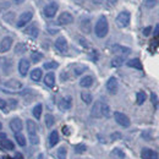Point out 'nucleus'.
<instances>
[{
	"mask_svg": "<svg viewBox=\"0 0 159 159\" xmlns=\"http://www.w3.org/2000/svg\"><path fill=\"white\" fill-rule=\"evenodd\" d=\"M100 108H102V102H99V100L93 104L92 110H91V115L93 118H102V110H100Z\"/></svg>",
	"mask_w": 159,
	"mask_h": 159,
	"instance_id": "nucleus-19",
	"label": "nucleus"
},
{
	"mask_svg": "<svg viewBox=\"0 0 159 159\" xmlns=\"http://www.w3.org/2000/svg\"><path fill=\"white\" fill-rule=\"evenodd\" d=\"M109 32V23L105 16H100L96 26H94V33L98 38H104Z\"/></svg>",
	"mask_w": 159,
	"mask_h": 159,
	"instance_id": "nucleus-1",
	"label": "nucleus"
},
{
	"mask_svg": "<svg viewBox=\"0 0 159 159\" xmlns=\"http://www.w3.org/2000/svg\"><path fill=\"white\" fill-rule=\"evenodd\" d=\"M11 45H12V38L11 37H4L0 42V53L9 52Z\"/></svg>",
	"mask_w": 159,
	"mask_h": 159,
	"instance_id": "nucleus-11",
	"label": "nucleus"
},
{
	"mask_svg": "<svg viewBox=\"0 0 159 159\" xmlns=\"http://www.w3.org/2000/svg\"><path fill=\"white\" fill-rule=\"evenodd\" d=\"M130 21H131V14L129 11H121L116 17V25L120 28H125L130 25Z\"/></svg>",
	"mask_w": 159,
	"mask_h": 159,
	"instance_id": "nucleus-2",
	"label": "nucleus"
},
{
	"mask_svg": "<svg viewBox=\"0 0 159 159\" xmlns=\"http://www.w3.org/2000/svg\"><path fill=\"white\" fill-rule=\"evenodd\" d=\"M58 9H59V5H58L57 2H50V4H48V5L43 9V14H44L45 17L53 19V17L55 16V14L58 12Z\"/></svg>",
	"mask_w": 159,
	"mask_h": 159,
	"instance_id": "nucleus-4",
	"label": "nucleus"
},
{
	"mask_svg": "<svg viewBox=\"0 0 159 159\" xmlns=\"http://www.w3.org/2000/svg\"><path fill=\"white\" fill-rule=\"evenodd\" d=\"M30 70V61L26 59V58H22L19 62V72H20L21 76H26L27 72Z\"/></svg>",
	"mask_w": 159,
	"mask_h": 159,
	"instance_id": "nucleus-12",
	"label": "nucleus"
},
{
	"mask_svg": "<svg viewBox=\"0 0 159 159\" xmlns=\"http://www.w3.org/2000/svg\"><path fill=\"white\" fill-rule=\"evenodd\" d=\"M1 129H2V124L0 122V130H1Z\"/></svg>",
	"mask_w": 159,
	"mask_h": 159,
	"instance_id": "nucleus-54",
	"label": "nucleus"
},
{
	"mask_svg": "<svg viewBox=\"0 0 159 159\" xmlns=\"http://www.w3.org/2000/svg\"><path fill=\"white\" fill-rule=\"evenodd\" d=\"M100 110H102V116H104V118H109L110 116V107L107 103H102Z\"/></svg>",
	"mask_w": 159,
	"mask_h": 159,
	"instance_id": "nucleus-26",
	"label": "nucleus"
},
{
	"mask_svg": "<svg viewBox=\"0 0 159 159\" xmlns=\"http://www.w3.org/2000/svg\"><path fill=\"white\" fill-rule=\"evenodd\" d=\"M22 127H23V125H22V121H21L20 118H14V119L10 121V129L15 134L20 132L21 130H22Z\"/></svg>",
	"mask_w": 159,
	"mask_h": 159,
	"instance_id": "nucleus-14",
	"label": "nucleus"
},
{
	"mask_svg": "<svg viewBox=\"0 0 159 159\" xmlns=\"http://www.w3.org/2000/svg\"><path fill=\"white\" fill-rule=\"evenodd\" d=\"M111 157L114 159H124L125 158V153H124L120 148H115V149H113V152H111Z\"/></svg>",
	"mask_w": 159,
	"mask_h": 159,
	"instance_id": "nucleus-29",
	"label": "nucleus"
},
{
	"mask_svg": "<svg viewBox=\"0 0 159 159\" xmlns=\"http://www.w3.org/2000/svg\"><path fill=\"white\" fill-rule=\"evenodd\" d=\"M126 65L129 67H132V69H137V70H142V62L139 61V59H131L126 62Z\"/></svg>",
	"mask_w": 159,
	"mask_h": 159,
	"instance_id": "nucleus-22",
	"label": "nucleus"
},
{
	"mask_svg": "<svg viewBox=\"0 0 159 159\" xmlns=\"http://www.w3.org/2000/svg\"><path fill=\"white\" fill-rule=\"evenodd\" d=\"M92 1H93L96 5H100V4H103V1H104V0H92Z\"/></svg>",
	"mask_w": 159,
	"mask_h": 159,
	"instance_id": "nucleus-52",
	"label": "nucleus"
},
{
	"mask_svg": "<svg viewBox=\"0 0 159 159\" xmlns=\"http://www.w3.org/2000/svg\"><path fill=\"white\" fill-rule=\"evenodd\" d=\"M114 119L116 121V124H119L120 126H122V127H129L130 124H131L129 116L126 114L121 113V111H115L114 113Z\"/></svg>",
	"mask_w": 159,
	"mask_h": 159,
	"instance_id": "nucleus-3",
	"label": "nucleus"
},
{
	"mask_svg": "<svg viewBox=\"0 0 159 159\" xmlns=\"http://www.w3.org/2000/svg\"><path fill=\"white\" fill-rule=\"evenodd\" d=\"M10 7V2L5 1V2H0V14H2L5 10H7Z\"/></svg>",
	"mask_w": 159,
	"mask_h": 159,
	"instance_id": "nucleus-43",
	"label": "nucleus"
},
{
	"mask_svg": "<svg viewBox=\"0 0 159 159\" xmlns=\"http://www.w3.org/2000/svg\"><path fill=\"white\" fill-rule=\"evenodd\" d=\"M38 159H44V156H43V154H39V156H38Z\"/></svg>",
	"mask_w": 159,
	"mask_h": 159,
	"instance_id": "nucleus-53",
	"label": "nucleus"
},
{
	"mask_svg": "<svg viewBox=\"0 0 159 159\" xmlns=\"http://www.w3.org/2000/svg\"><path fill=\"white\" fill-rule=\"evenodd\" d=\"M15 139H16L17 144L21 146V147H25V146H26V139H25V135H22V134H20V132H17V134H15Z\"/></svg>",
	"mask_w": 159,
	"mask_h": 159,
	"instance_id": "nucleus-32",
	"label": "nucleus"
},
{
	"mask_svg": "<svg viewBox=\"0 0 159 159\" xmlns=\"http://www.w3.org/2000/svg\"><path fill=\"white\" fill-rule=\"evenodd\" d=\"M111 50H113V53H115V54H124V55L131 53V49H130V48L122 47V45H120V44L113 45V47H111Z\"/></svg>",
	"mask_w": 159,
	"mask_h": 159,
	"instance_id": "nucleus-17",
	"label": "nucleus"
},
{
	"mask_svg": "<svg viewBox=\"0 0 159 159\" xmlns=\"http://www.w3.org/2000/svg\"><path fill=\"white\" fill-rule=\"evenodd\" d=\"M26 52V45L23 43H19L16 47H15V53L16 54H23Z\"/></svg>",
	"mask_w": 159,
	"mask_h": 159,
	"instance_id": "nucleus-40",
	"label": "nucleus"
},
{
	"mask_svg": "<svg viewBox=\"0 0 159 159\" xmlns=\"http://www.w3.org/2000/svg\"><path fill=\"white\" fill-rule=\"evenodd\" d=\"M57 159H66V148L60 147L57 152Z\"/></svg>",
	"mask_w": 159,
	"mask_h": 159,
	"instance_id": "nucleus-37",
	"label": "nucleus"
},
{
	"mask_svg": "<svg viewBox=\"0 0 159 159\" xmlns=\"http://www.w3.org/2000/svg\"><path fill=\"white\" fill-rule=\"evenodd\" d=\"M32 17H33L32 11H26V12L21 14V16L19 17V21H17L16 26H17L19 28H22L23 26H26V25H27L30 21L32 20Z\"/></svg>",
	"mask_w": 159,
	"mask_h": 159,
	"instance_id": "nucleus-5",
	"label": "nucleus"
},
{
	"mask_svg": "<svg viewBox=\"0 0 159 159\" xmlns=\"http://www.w3.org/2000/svg\"><path fill=\"white\" fill-rule=\"evenodd\" d=\"M43 66H44V69H47V70H54V69H57V67L59 66V64H58L57 61H48V62H45Z\"/></svg>",
	"mask_w": 159,
	"mask_h": 159,
	"instance_id": "nucleus-36",
	"label": "nucleus"
},
{
	"mask_svg": "<svg viewBox=\"0 0 159 159\" xmlns=\"http://www.w3.org/2000/svg\"><path fill=\"white\" fill-rule=\"evenodd\" d=\"M125 62V58L124 57H116L111 60V66L113 67H120L122 64Z\"/></svg>",
	"mask_w": 159,
	"mask_h": 159,
	"instance_id": "nucleus-31",
	"label": "nucleus"
},
{
	"mask_svg": "<svg viewBox=\"0 0 159 159\" xmlns=\"http://www.w3.org/2000/svg\"><path fill=\"white\" fill-rule=\"evenodd\" d=\"M25 33H26L27 36H30L31 38H37L38 34H39V28H38V26H37L36 23H33V25L28 26V27L25 30Z\"/></svg>",
	"mask_w": 159,
	"mask_h": 159,
	"instance_id": "nucleus-13",
	"label": "nucleus"
},
{
	"mask_svg": "<svg viewBox=\"0 0 159 159\" xmlns=\"http://www.w3.org/2000/svg\"><path fill=\"white\" fill-rule=\"evenodd\" d=\"M42 59H43V54L39 53V52H33V53L31 54V60H32L33 62H39Z\"/></svg>",
	"mask_w": 159,
	"mask_h": 159,
	"instance_id": "nucleus-34",
	"label": "nucleus"
},
{
	"mask_svg": "<svg viewBox=\"0 0 159 159\" xmlns=\"http://www.w3.org/2000/svg\"><path fill=\"white\" fill-rule=\"evenodd\" d=\"M9 102L11 103V107H12V108H16V105H17V100L11 99V100H9Z\"/></svg>",
	"mask_w": 159,
	"mask_h": 159,
	"instance_id": "nucleus-50",
	"label": "nucleus"
},
{
	"mask_svg": "<svg viewBox=\"0 0 159 159\" xmlns=\"http://www.w3.org/2000/svg\"><path fill=\"white\" fill-rule=\"evenodd\" d=\"M42 111H43V105L38 103L34 108H33V110H32V114H33V116L36 118L37 120L40 119V116H42Z\"/></svg>",
	"mask_w": 159,
	"mask_h": 159,
	"instance_id": "nucleus-23",
	"label": "nucleus"
},
{
	"mask_svg": "<svg viewBox=\"0 0 159 159\" xmlns=\"http://www.w3.org/2000/svg\"><path fill=\"white\" fill-rule=\"evenodd\" d=\"M74 22V16L67 12V11H64L60 14V16L58 17V23L60 26H65V25H70Z\"/></svg>",
	"mask_w": 159,
	"mask_h": 159,
	"instance_id": "nucleus-7",
	"label": "nucleus"
},
{
	"mask_svg": "<svg viewBox=\"0 0 159 159\" xmlns=\"http://www.w3.org/2000/svg\"><path fill=\"white\" fill-rule=\"evenodd\" d=\"M151 32H152V27L151 26H148V27H146L144 30H143V36H149L151 34Z\"/></svg>",
	"mask_w": 159,
	"mask_h": 159,
	"instance_id": "nucleus-44",
	"label": "nucleus"
},
{
	"mask_svg": "<svg viewBox=\"0 0 159 159\" xmlns=\"http://www.w3.org/2000/svg\"><path fill=\"white\" fill-rule=\"evenodd\" d=\"M80 42H81V44H82L84 48H87V47H88V42H87L86 39H83V38H80Z\"/></svg>",
	"mask_w": 159,
	"mask_h": 159,
	"instance_id": "nucleus-48",
	"label": "nucleus"
},
{
	"mask_svg": "<svg viewBox=\"0 0 159 159\" xmlns=\"http://www.w3.org/2000/svg\"><path fill=\"white\" fill-rule=\"evenodd\" d=\"M54 45H55V48H57V50L60 52V53H66L67 52V49H69V45H67V40L65 39L64 37H59L58 39L55 40V43H54Z\"/></svg>",
	"mask_w": 159,
	"mask_h": 159,
	"instance_id": "nucleus-8",
	"label": "nucleus"
},
{
	"mask_svg": "<svg viewBox=\"0 0 159 159\" xmlns=\"http://www.w3.org/2000/svg\"><path fill=\"white\" fill-rule=\"evenodd\" d=\"M1 146H2L5 149H7V151H12V149L15 148V144H14L10 139H4L1 141Z\"/></svg>",
	"mask_w": 159,
	"mask_h": 159,
	"instance_id": "nucleus-30",
	"label": "nucleus"
},
{
	"mask_svg": "<svg viewBox=\"0 0 159 159\" xmlns=\"http://www.w3.org/2000/svg\"><path fill=\"white\" fill-rule=\"evenodd\" d=\"M42 70L40 69H34V70H32V72H31V80L32 81H34V82H38L40 81L42 79Z\"/></svg>",
	"mask_w": 159,
	"mask_h": 159,
	"instance_id": "nucleus-24",
	"label": "nucleus"
},
{
	"mask_svg": "<svg viewBox=\"0 0 159 159\" xmlns=\"http://www.w3.org/2000/svg\"><path fill=\"white\" fill-rule=\"evenodd\" d=\"M44 119H45V125H47V127H52V126L54 125V122H55V119H54V116H53L52 114H47Z\"/></svg>",
	"mask_w": 159,
	"mask_h": 159,
	"instance_id": "nucleus-35",
	"label": "nucleus"
},
{
	"mask_svg": "<svg viewBox=\"0 0 159 159\" xmlns=\"http://www.w3.org/2000/svg\"><path fill=\"white\" fill-rule=\"evenodd\" d=\"M5 86H6V87H10V88H12V89H19V88L22 87V83H21L20 81H17V80H11V81L6 82Z\"/></svg>",
	"mask_w": 159,
	"mask_h": 159,
	"instance_id": "nucleus-25",
	"label": "nucleus"
},
{
	"mask_svg": "<svg viewBox=\"0 0 159 159\" xmlns=\"http://www.w3.org/2000/svg\"><path fill=\"white\" fill-rule=\"evenodd\" d=\"M157 0H146L144 1V5H146V7H148V9H152V7H154L156 5H157Z\"/></svg>",
	"mask_w": 159,
	"mask_h": 159,
	"instance_id": "nucleus-42",
	"label": "nucleus"
},
{
	"mask_svg": "<svg viewBox=\"0 0 159 159\" xmlns=\"http://www.w3.org/2000/svg\"><path fill=\"white\" fill-rule=\"evenodd\" d=\"M14 159H23V156H22V153H21V152H15Z\"/></svg>",
	"mask_w": 159,
	"mask_h": 159,
	"instance_id": "nucleus-45",
	"label": "nucleus"
},
{
	"mask_svg": "<svg viewBox=\"0 0 159 159\" xmlns=\"http://www.w3.org/2000/svg\"><path fill=\"white\" fill-rule=\"evenodd\" d=\"M121 139L120 132H114V134L111 135V139Z\"/></svg>",
	"mask_w": 159,
	"mask_h": 159,
	"instance_id": "nucleus-46",
	"label": "nucleus"
},
{
	"mask_svg": "<svg viewBox=\"0 0 159 159\" xmlns=\"http://www.w3.org/2000/svg\"><path fill=\"white\" fill-rule=\"evenodd\" d=\"M26 129H27V132L30 136H36L37 135V125L33 120L28 119L26 121Z\"/></svg>",
	"mask_w": 159,
	"mask_h": 159,
	"instance_id": "nucleus-16",
	"label": "nucleus"
},
{
	"mask_svg": "<svg viewBox=\"0 0 159 159\" xmlns=\"http://www.w3.org/2000/svg\"><path fill=\"white\" fill-rule=\"evenodd\" d=\"M93 82H94V79L92 76L87 75V76H83L82 79L80 80V86L83 87V88H89L93 84Z\"/></svg>",
	"mask_w": 159,
	"mask_h": 159,
	"instance_id": "nucleus-20",
	"label": "nucleus"
},
{
	"mask_svg": "<svg viewBox=\"0 0 159 159\" xmlns=\"http://www.w3.org/2000/svg\"><path fill=\"white\" fill-rule=\"evenodd\" d=\"M105 87H107V91L110 93V94H116V92H118V88H119V84H118V80L115 79V77H110V79L107 81V84H105Z\"/></svg>",
	"mask_w": 159,
	"mask_h": 159,
	"instance_id": "nucleus-6",
	"label": "nucleus"
},
{
	"mask_svg": "<svg viewBox=\"0 0 159 159\" xmlns=\"http://www.w3.org/2000/svg\"><path fill=\"white\" fill-rule=\"evenodd\" d=\"M141 159H159L158 153L151 148H143L141 151Z\"/></svg>",
	"mask_w": 159,
	"mask_h": 159,
	"instance_id": "nucleus-10",
	"label": "nucleus"
},
{
	"mask_svg": "<svg viewBox=\"0 0 159 159\" xmlns=\"http://www.w3.org/2000/svg\"><path fill=\"white\" fill-rule=\"evenodd\" d=\"M151 102H152V104H153V107L156 108V109H158L159 108V98L158 96L153 92V93H151Z\"/></svg>",
	"mask_w": 159,
	"mask_h": 159,
	"instance_id": "nucleus-39",
	"label": "nucleus"
},
{
	"mask_svg": "<svg viewBox=\"0 0 159 159\" xmlns=\"http://www.w3.org/2000/svg\"><path fill=\"white\" fill-rule=\"evenodd\" d=\"M107 1H108L109 5H115V4L118 2V0H107Z\"/></svg>",
	"mask_w": 159,
	"mask_h": 159,
	"instance_id": "nucleus-51",
	"label": "nucleus"
},
{
	"mask_svg": "<svg viewBox=\"0 0 159 159\" xmlns=\"http://www.w3.org/2000/svg\"><path fill=\"white\" fill-rule=\"evenodd\" d=\"M71 105H72V98L71 97H64L59 102V108L60 110H62V111L69 110L71 108Z\"/></svg>",
	"mask_w": 159,
	"mask_h": 159,
	"instance_id": "nucleus-15",
	"label": "nucleus"
},
{
	"mask_svg": "<svg viewBox=\"0 0 159 159\" xmlns=\"http://www.w3.org/2000/svg\"><path fill=\"white\" fill-rule=\"evenodd\" d=\"M6 105H7V103H6L5 100L0 99V109H5V108H6Z\"/></svg>",
	"mask_w": 159,
	"mask_h": 159,
	"instance_id": "nucleus-47",
	"label": "nucleus"
},
{
	"mask_svg": "<svg viewBox=\"0 0 159 159\" xmlns=\"http://www.w3.org/2000/svg\"><path fill=\"white\" fill-rule=\"evenodd\" d=\"M14 19H15V14H14V12H7V14H5V16H4V20L6 21V22H9V23H12V22H14Z\"/></svg>",
	"mask_w": 159,
	"mask_h": 159,
	"instance_id": "nucleus-41",
	"label": "nucleus"
},
{
	"mask_svg": "<svg viewBox=\"0 0 159 159\" xmlns=\"http://www.w3.org/2000/svg\"><path fill=\"white\" fill-rule=\"evenodd\" d=\"M86 70H87V66H84V65H76V66L74 67V74H75V76H80V75H82Z\"/></svg>",
	"mask_w": 159,
	"mask_h": 159,
	"instance_id": "nucleus-33",
	"label": "nucleus"
},
{
	"mask_svg": "<svg viewBox=\"0 0 159 159\" xmlns=\"http://www.w3.org/2000/svg\"><path fill=\"white\" fill-rule=\"evenodd\" d=\"M80 28L83 33H91L92 31V23H91V19L89 17H82L80 21Z\"/></svg>",
	"mask_w": 159,
	"mask_h": 159,
	"instance_id": "nucleus-9",
	"label": "nucleus"
},
{
	"mask_svg": "<svg viewBox=\"0 0 159 159\" xmlns=\"http://www.w3.org/2000/svg\"><path fill=\"white\" fill-rule=\"evenodd\" d=\"M146 93L143 92V91H139L137 92V94H136V103H137V105H142L144 102H146Z\"/></svg>",
	"mask_w": 159,
	"mask_h": 159,
	"instance_id": "nucleus-28",
	"label": "nucleus"
},
{
	"mask_svg": "<svg viewBox=\"0 0 159 159\" xmlns=\"http://www.w3.org/2000/svg\"><path fill=\"white\" fill-rule=\"evenodd\" d=\"M44 83H45L47 87L53 88L55 86V74L54 72H48L44 76Z\"/></svg>",
	"mask_w": 159,
	"mask_h": 159,
	"instance_id": "nucleus-18",
	"label": "nucleus"
},
{
	"mask_svg": "<svg viewBox=\"0 0 159 159\" xmlns=\"http://www.w3.org/2000/svg\"><path fill=\"white\" fill-rule=\"evenodd\" d=\"M58 142H59V134H58V131L54 130V131H52L50 135H49V147L53 148L54 146L58 144Z\"/></svg>",
	"mask_w": 159,
	"mask_h": 159,
	"instance_id": "nucleus-21",
	"label": "nucleus"
},
{
	"mask_svg": "<svg viewBox=\"0 0 159 159\" xmlns=\"http://www.w3.org/2000/svg\"><path fill=\"white\" fill-rule=\"evenodd\" d=\"M81 99H82L83 103H86V104H91L93 98H92V94L89 92H82L81 93Z\"/></svg>",
	"mask_w": 159,
	"mask_h": 159,
	"instance_id": "nucleus-27",
	"label": "nucleus"
},
{
	"mask_svg": "<svg viewBox=\"0 0 159 159\" xmlns=\"http://www.w3.org/2000/svg\"><path fill=\"white\" fill-rule=\"evenodd\" d=\"M86 149H87V146H86L84 143H79V144L75 147V152H76L77 154H82V153H84V152H86Z\"/></svg>",
	"mask_w": 159,
	"mask_h": 159,
	"instance_id": "nucleus-38",
	"label": "nucleus"
},
{
	"mask_svg": "<svg viewBox=\"0 0 159 159\" xmlns=\"http://www.w3.org/2000/svg\"><path fill=\"white\" fill-rule=\"evenodd\" d=\"M153 33H154V36H156V37H159V23L156 26V28H154V32H153Z\"/></svg>",
	"mask_w": 159,
	"mask_h": 159,
	"instance_id": "nucleus-49",
	"label": "nucleus"
}]
</instances>
